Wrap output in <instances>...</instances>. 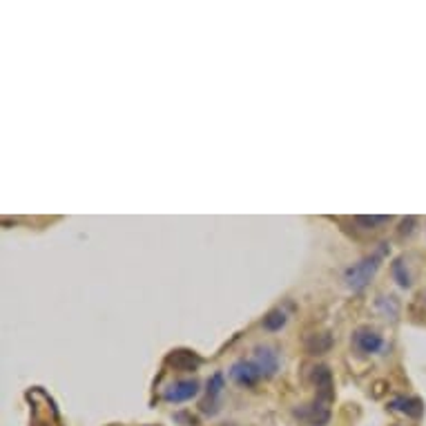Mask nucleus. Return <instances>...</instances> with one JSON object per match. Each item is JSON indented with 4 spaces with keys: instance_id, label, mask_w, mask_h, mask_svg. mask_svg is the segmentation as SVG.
Returning <instances> with one entry per match:
<instances>
[{
    "instance_id": "nucleus-1",
    "label": "nucleus",
    "mask_w": 426,
    "mask_h": 426,
    "mask_svg": "<svg viewBox=\"0 0 426 426\" xmlns=\"http://www.w3.org/2000/svg\"><path fill=\"white\" fill-rule=\"evenodd\" d=\"M388 254V244H380V248L375 250L368 257H364L360 264L350 266L346 272H344V281L350 291H362V288L368 286V281L375 277V272L380 270L382 266V259Z\"/></svg>"
},
{
    "instance_id": "nucleus-12",
    "label": "nucleus",
    "mask_w": 426,
    "mask_h": 426,
    "mask_svg": "<svg viewBox=\"0 0 426 426\" xmlns=\"http://www.w3.org/2000/svg\"><path fill=\"white\" fill-rule=\"evenodd\" d=\"M353 221L357 226H362L364 230H378L384 224H390L393 217H380V214H373V217H353Z\"/></svg>"
},
{
    "instance_id": "nucleus-5",
    "label": "nucleus",
    "mask_w": 426,
    "mask_h": 426,
    "mask_svg": "<svg viewBox=\"0 0 426 426\" xmlns=\"http://www.w3.org/2000/svg\"><path fill=\"white\" fill-rule=\"evenodd\" d=\"M252 362L257 364V368L261 370L264 378L270 380V378H275L277 370H279V353H277L275 346L259 344L252 350Z\"/></svg>"
},
{
    "instance_id": "nucleus-6",
    "label": "nucleus",
    "mask_w": 426,
    "mask_h": 426,
    "mask_svg": "<svg viewBox=\"0 0 426 426\" xmlns=\"http://www.w3.org/2000/svg\"><path fill=\"white\" fill-rule=\"evenodd\" d=\"M199 390H201L199 380H179V382H172L167 388H163V400L170 404H183L197 398Z\"/></svg>"
},
{
    "instance_id": "nucleus-8",
    "label": "nucleus",
    "mask_w": 426,
    "mask_h": 426,
    "mask_svg": "<svg viewBox=\"0 0 426 426\" xmlns=\"http://www.w3.org/2000/svg\"><path fill=\"white\" fill-rule=\"evenodd\" d=\"M165 364L179 373H192L201 366V357L190 348H175L165 357Z\"/></svg>"
},
{
    "instance_id": "nucleus-10",
    "label": "nucleus",
    "mask_w": 426,
    "mask_h": 426,
    "mask_svg": "<svg viewBox=\"0 0 426 426\" xmlns=\"http://www.w3.org/2000/svg\"><path fill=\"white\" fill-rule=\"evenodd\" d=\"M303 346H306V350H308L311 355H323V353L331 350L333 337L328 333H311L308 337H306Z\"/></svg>"
},
{
    "instance_id": "nucleus-3",
    "label": "nucleus",
    "mask_w": 426,
    "mask_h": 426,
    "mask_svg": "<svg viewBox=\"0 0 426 426\" xmlns=\"http://www.w3.org/2000/svg\"><path fill=\"white\" fill-rule=\"evenodd\" d=\"M350 344H353V350L362 357H368V355H375L386 348V342L384 337L373 331L370 326H360L357 331H353V337H350Z\"/></svg>"
},
{
    "instance_id": "nucleus-2",
    "label": "nucleus",
    "mask_w": 426,
    "mask_h": 426,
    "mask_svg": "<svg viewBox=\"0 0 426 426\" xmlns=\"http://www.w3.org/2000/svg\"><path fill=\"white\" fill-rule=\"evenodd\" d=\"M335 395H326V393H317L315 402L303 404L299 408H295L293 415L308 426H326L331 422V402Z\"/></svg>"
},
{
    "instance_id": "nucleus-15",
    "label": "nucleus",
    "mask_w": 426,
    "mask_h": 426,
    "mask_svg": "<svg viewBox=\"0 0 426 426\" xmlns=\"http://www.w3.org/2000/svg\"><path fill=\"white\" fill-rule=\"evenodd\" d=\"M420 306H422V313H420L417 317H420V319H424V317H426V291H424V293H420V295L415 297V301H413L411 308H420Z\"/></svg>"
},
{
    "instance_id": "nucleus-4",
    "label": "nucleus",
    "mask_w": 426,
    "mask_h": 426,
    "mask_svg": "<svg viewBox=\"0 0 426 426\" xmlns=\"http://www.w3.org/2000/svg\"><path fill=\"white\" fill-rule=\"evenodd\" d=\"M230 380L241 388H252L264 380V375L252 360H239L230 366Z\"/></svg>"
},
{
    "instance_id": "nucleus-16",
    "label": "nucleus",
    "mask_w": 426,
    "mask_h": 426,
    "mask_svg": "<svg viewBox=\"0 0 426 426\" xmlns=\"http://www.w3.org/2000/svg\"><path fill=\"white\" fill-rule=\"evenodd\" d=\"M224 426H234V424H224Z\"/></svg>"
},
{
    "instance_id": "nucleus-11",
    "label": "nucleus",
    "mask_w": 426,
    "mask_h": 426,
    "mask_svg": "<svg viewBox=\"0 0 426 426\" xmlns=\"http://www.w3.org/2000/svg\"><path fill=\"white\" fill-rule=\"evenodd\" d=\"M286 321H288V313L284 308H272L264 315L261 319V326L268 331V333H277L286 326Z\"/></svg>"
},
{
    "instance_id": "nucleus-13",
    "label": "nucleus",
    "mask_w": 426,
    "mask_h": 426,
    "mask_svg": "<svg viewBox=\"0 0 426 426\" xmlns=\"http://www.w3.org/2000/svg\"><path fill=\"white\" fill-rule=\"evenodd\" d=\"M390 272H393V279H395L402 288H408V286H411V275H408L406 264H404L402 257L393 261V266H390Z\"/></svg>"
},
{
    "instance_id": "nucleus-7",
    "label": "nucleus",
    "mask_w": 426,
    "mask_h": 426,
    "mask_svg": "<svg viewBox=\"0 0 426 426\" xmlns=\"http://www.w3.org/2000/svg\"><path fill=\"white\" fill-rule=\"evenodd\" d=\"M224 373H214L212 378L208 380V388H206V398L201 400L199 408L201 413L206 415H217L219 408H221V393H224Z\"/></svg>"
},
{
    "instance_id": "nucleus-14",
    "label": "nucleus",
    "mask_w": 426,
    "mask_h": 426,
    "mask_svg": "<svg viewBox=\"0 0 426 426\" xmlns=\"http://www.w3.org/2000/svg\"><path fill=\"white\" fill-rule=\"evenodd\" d=\"M375 306H378V311H382V315L386 317H398V311H400V306L395 301V297H378L375 299Z\"/></svg>"
},
{
    "instance_id": "nucleus-9",
    "label": "nucleus",
    "mask_w": 426,
    "mask_h": 426,
    "mask_svg": "<svg viewBox=\"0 0 426 426\" xmlns=\"http://www.w3.org/2000/svg\"><path fill=\"white\" fill-rule=\"evenodd\" d=\"M388 408H390V411L404 413L406 417H411V420H417L424 413V402L420 398H395L393 402L388 404Z\"/></svg>"
}]
</instances>
